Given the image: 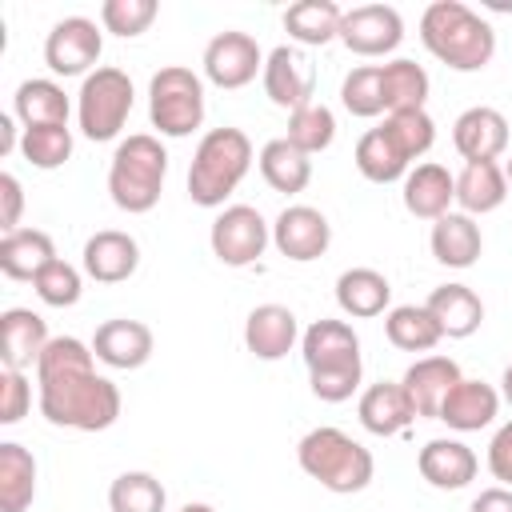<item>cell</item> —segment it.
Returning <instances> with one entry per match:
<instances>
[{
	"instance_id": "cell-1",
	"label": "cell",
	"mask_w": 512,
	"mask_h": 512,
	"mask_svg": "<svg viewBox=\"0 0 512 512\" xmlns=\"http://www.w3.org/2000/svg\"><path fill=\"white\" fill-rule=\"evenodd\" d=\"M40 412L56 428L72 432H104L120 416V388L96 372L92 344L76 336H52L36 364Z\"/></svg>"
},
{
	"instance_id": "cell-2",
	"label": "cell",
	"mask_w": 512,
	"mask_h": 512,
	"mask_svg": "<svg viewBox=\"0 0 512 512\" xmlns=\"http://www.w3.org/2000/svg\"><path fill=\"white\" fill-rule=\"evenodd\" d=\"M420 40L452 72H480L496 56L492 24L464 0H432L420 16Z\"/></svg>"
},
{
	"instance_id": "cell-3",
	"label": "cell",
	"mask_w": 512,
	"mask_h": 512,
	"mask_svg": "<svg viewBox=\"0 0 512 512\" xmlns=\"http://www.w3.org/2000/svg\"><path fill=\"white\" fill-rule=\"evenodd\" d=\"M252 168V140L240 128H212L200 136L188 164V196L200 208H220Z\"/></svg>"
},
{
	"instance_id": "cell-4",
	"label": "cell",
	"mask_w": 512,
	"mask_h": 512,
	"mask_svg": "<svg viewBox=\"0 0 512 512\" xmlns=\"http://www.w3.org/2000/svg\"><path fill=\"white\" fill-rule=\"evenodd\" d=\"M296 460H300L304 476H312L320 488H328L336 496L364 492L372 472H376L372 452L360 440H352L348 432L332 428V424L304 432L300 444H296Z\"/></svg>"
},
{
	"instance_id": "cell-5",
	"label": "cell",
	"mask_w": 512,
	"mask_h": 512,
	"mask_svg": "<svg viewBox=\"0 0 512 512\" xmlns=\"http://www.w3.org/2000/svg\"><path fill=\"white\" fill-rule=\"evenodd\" d=\"M164 176H168V152L156 136L136 132L128 140L116 144L112 164H108V196L120 212L128 216H144L156 208L160 192H164Z\"/></svg>"
},
{
	"instance_id": "cell-6",
	"label": "cell",
	"mask_w": 512,
	"mask_h": 512,
	"mask_svg": "<svg viewBox=\"0 0 512 512\" xmlns=\"http://www.w3.org/2000/svg\"><path fill=\"white\" fill-rule=\"evenodd\" d=\"M148 120L160 136H192L204 124V80L184 64H164L148 80Z\"/></svg>"
},
{
	"instance_id": "cell-7",
	"label": "cell",
	"mask_w": 512,
	"mask_h": 512,
	"mask_svg": "<svg viewBox=\"0 0 512 512\" xmlns=\"http://www.w3.org/2000/svg\"><path fill=\"white\" fill-rule=\"evenodd\" d=\"M132 100H136V92H132L128 72H120V68H112V64L88 72L84 84H80V92H76V120H80V132H84L88 140H96V144H100V140H116L120 128H124L128 116H132Z\"/></svg>"
},
{
	"instance_id": "cell-8",
	"label": "cell",
	"mask_w": 512,
	"mask_h": 512,
	"mask_svg": "<svg viewBox=\"0 0 512 512\" xmlns=\"http://www.w3.org/2000/svg\"><path fill=\"white\" fill-rule=\"evenodd\" d=\"M272 240V224L252 208V204H228L212 228H208V244H212V256L228 268H248L264 256Z\"/></svg>"
},
{
	"instance_id": "cell-9",
	"label": "cell",
	"mask_w": 512,
	"mask_h": 512,
	"mask_svg": "<svg viewBox=\"0 0 512 512\" xmlns=\"http://www.w3.org/2000/svg\"><path fill=\"white\" fill-rule=\"evenodd\" d=\"M204 80L224 88V92H236L244 84H252L260 72H264V52L256 44V36L240 32V28H228V32H216L208 44H204Z\"/></svg>"
},
{
	"instance_id": "cell-10",
	"label": "cell",
	"mask_w": 512,
	"mask_h": 512,
	"mask_svg": "<svg viewBox=\"0 0 512 512\" xmlns=\"http://www.w3.org/2000/svg\"><path fill=\"white\" fill-rule=\"evenodd\" d=\"M104 52V32L88 16H64L44 36V64L56 76H88L96 72V60Z\"/></svg>"
},
{
	"instance_id": "cell-11",
	"label": "cell",
	"mask_w": 512,
	"mask_h": 512,
	"mask_svg": "<svg viewBox=\"0 0 512 512\" xmlns=\"http://www.w3.org/2000/svg\"><path fill=\"white\" fill-rule=\"evenodd\" d=\"M260 84H264V96H268L276 108L296 112V108L312 104L316 68H312V60H308L304 48H296V44H276V48L264 56Z\"/></svg>"
},
{
	"instance_id": "cell-12",
	"label": "cell",
	"mask_w": 512,
	"mask_h": 512,
	"mask_svg": "<svg viewBox=\"0 0 512 512\" xmlns=\"http://www.w3.org/2000/svg\"><path fill=\"white\" fill-rule=\"evenodd\" d=\"M404 40V20L392 4H356L340 20V44L356 56H388Z\"/></svg>"
},
{
	"instance_id": "cell-13",
	"label": "cell",
	"mask_w": 512,
	"mask_h": 512,
	"mask_svg": "<svg viewBox=\"0 0 512 512\" xmlns=\"http://www.w3.org/2000/svg\"><path fill=\"white\" fill-rule=\"evenodd\" d=\"M272 244L280 256L296 260V264H308V260H320L332 244V224L320 208L312 204H288L276 224H272Z\"/></svg>"
},
{
	"instance_id": "cell-14",
	"label": "cell",
	"mask_w": 512,
	"mask_h": 512,
	"mask_svg": "<svg viewBox=\"0 0 512 512\" xmlns=\"http://www.w3.org/2000/svg\"><path fill=\"white\" fill-rule=\"evenodd\" d=\"M152 348H156V340H152V328H148L144 320H124V316H116V320H104V324L96 328V336H92L96 360L108 364V368H120V372L144 368V364L152 360Z\"/></svg>"
},
{
	"instance_id": "cell-15",
	"label": "cell",
	"mask_w": 512,
	"mask_h": 512,
	"mask_svg": "<svg viewBox=\"0 0 512 512\" xmlns=\"http://www.w3.org/2000/svg\"><path fill=\"white\" fill-rule=\"evenodd\" d=\"M48 320L32 308H4L0 312V360L12 372H28L40 364V352L48 348Z\"/></svg>"
},
{
	"instance_id": "cell-16",
	"label": "cell",
	"mask_w": 512,
	"mask_h": 512,
	"mask_svg": "<svg viewBox=\"0 0 512 512\" xmlns=\"http://www.w3.org/2000/svg\"><path fill=\"white\" fill-rule=\"evenodd\" d=\"M300 352H304V364L308 372H324V368H348V364H360V336L348 320H332V316H320L304 328L300 336Z\"/></svg>"
},
{
	"instance_id": "cell-17",
	"label": "cell",
	"mask_w": 512,
	"mask_h": 512,
	"mask_svg": "<svg viewBox=\"0 0 512 512\" xmlns=\"http://www.w3.org/2000/svg\"><path fill=\"white\" fill-rule=\"evenodd\" d=\"M300 340V320L284 304H256L244 320V348L256 360H280L296 348Z\"/></svg>"
},
{
	"instance_id": "cell-18",
	"label": "cell",
	"mask_w": 512,
	"mask_h": 512,
	"mask_svg": "<svg viewBox=\"0 0 512 512\" xmlns=\"http://www.w3.org/2000/svg\"><path fill=\"white\" fill-rule=\"evenodd\" d=\"M416 468H420V476H424L432 488L456 492V488H468V484L476 480L480 460H476V452H472L464 440L440 436V440H428V444L416 452Z\"/></svg>"
},
{
	"instance_id": "cell-19",
	"label": "cell",
	"mask_w": 512,
	"mask_h": 512,
	"mask_svg": "<svg viewBox=\"0 0 512 512\" xmlns=\"http://www.w3.org/2000/svg\"><path fill=\"white\" fill-rule=\"evenodd\" d=\"M460 380H464V376H460V364H456L452 356H420L416 364H408V372H404L400 384H404V392H408L416 416L436 420L444 396H448Z\"/></svg>"
},
{
	"instance_id": "cell-20",
	"label": "cell",
	"mask_w": 512,
	"mask_h": 512,
	"mask_svg": "<svg viewBox=\"0 0 512 512\" xmlns=\"http://www.w3.org/2000/svg\"><path fill=\"white\" fill-rule=\"evenodd\" d=\"M452 144L464 160H496L504 148H508V120L504 112L488 108V104H476V108H464L452 124Z\"/></svg>"
},
{
	"instance_id": "cell-21",
	"label": "cell",
	"mask_w": 512,
	"mask_h": 512,
	"mask_svg": "<svg viewBox=\"0 0 512 512\" xmlns=\"http://www.w3.org/2000/svg\"><path fill=\"white\" fill-rule=\"evenodd\" d=\"M140 268V244L128 232L104 228L84 240V272L96 284H120Z\"/></svg>"
},
{
	"instance_id": "cell-22",
	"label": "cell",
	"mask_w": 512,
	"mask_h": 512,
	"mask_svg": "<svg viewBox=\"0 0 512 512\" xmlns=\"http://www.w3.org/2000/svg\"><path fill=\"white\" fill-rule=\"evenodd\" d=\"M452 204H456V176L444 164L428 160V164L408 168V176H404V208L412 216L436 224L440 216L452 212Z\"/></svg>"
},
{
	"instance_id": "cell-23",
	"label": "cell",
	"mask_w": 512,
	"mask_h": 512,
	"mask_svg": "<svg viewBox=\"0 0 512 512\" xmlns=\"http://www.w3.org/2000/svg\"><path fill=\"white\" fill-rule=\"evenodd\" d=\"M356 416H360V424H364L372 436H400V432L416 420V408H412L404 384L380 380V384H368V388L360 392Z\"/></svg>"
},
{
	"instance_id": "cell-24",
	"label": "cell",
	"mask_w": 512,
	"mask_h": 512,
	"mask_svg": "<svg viewBox=\"0 0 512 512\" xmlns=\"http://www.w3.org/2000/svg\"><path fill=\"white\" fill-rule=\"evenodd\" d=\"M496 412H500V392L492 388V384H484V380H460L448 396H444V404H440V424H448L452 432H480V428H488L492 420H496Z\"/></svg>"
},
{
	"instance_id": "cell-25",
	"label": "cell",
	"mask_w": 512,
	"mask_h": 512,
	"mask_svg": "<svg viewBox=\"0 0 512 512\" xmlns=\"http://www.w3.org/2000/svg\"><path fill=\"white\" fill-rule=\"evenodd\" d=\"M428 248L432 256L444 264V268H472L484 252V236H480V224L476 216L468 212H448L432 224V236H428Z\"/></svg>"
},
{
	"instance_id": "cell-26",
	"label": "cell",
	"mask_w": 512,
	"mask_h": 512,
	"mask_svg": "<svg viewBox=\"0 0 512 512\" xmlns=\"http://www.w3.org/2000/svg\"><path fill=\"white\" fill-rule=\"evenodd\" d=\"M508 200V176L496 160H464L460 176H456V204L468 216H484L496 212Z\"/></svg>"
},
{
	"instance_id": "cell-27",
	"label": "cell",
	"mask_w": 512,
	"mask_h": 512,
	"mask_svg": "<svg viewBox=\"0 0 512 512\" xmlns=\"http://www.w3.org/2000/svg\"><path fill=\"white\" fill-rule=\"evenodd\" d=\"M388 300H392V284L376 268H348L336 276V304L352 320H372L388 312Z\"/></svg>"
},
{
	"instance_id": "cell-28",
	"label": "cell",
	"mask_w": 512,
	"mask_h": 512,
	"mask_svg": "<svg viewBox=\"0 0 512 512\" xmlns=\"http://www.w3.org/2000/svg\"><path fill=\"white\" fill-rule=\"evenodd\" d=\"M424 308L436 316L440 332L452 336V340H464V336H472L484 324V300L468 284H440V288H432Z\"/></svg>"
},
{
	"instance_id": "cell-29",
	"label": "cell",
	"mask_w": 512,
	"mask_h": 512,
	"mask_svg": "<svg viewBox=\"0 0 512 512\" xmlns=\"http://www.w3.org/2000/svg\"><path fill=\"white\" fill-rule=\"evenodd\" d=\"M340 20L344 8L332 0H296L292 8H284V32L288 40H296V48H324L340 40Z\"/></svg>"
},
{
	"instance_id": "cell-30",
	"label": "cell",
	"mask_w": 512,
	"mask_h": 512,
	"mask_svg": "<svg viewBox=\"0 0 512 512\" xmlns=\"http://www.w3.org/2000/svg\"><path fill=\"white\" fill-rule=\"evenodd\" d=\"M68 112H72L68 92L56 80H44V76L24 80L12 96V116L24 124V132L28 128H48V124H68Z\"/></svg>"
},
{
	"instance_id": "cell-31",
	"label": "cell",
	"mask_w": 512,
	"mask_h": 512,
	"mask_svg": "<svg viewBox=\"0 0 512 512\" xmlns=\"http://www.w3.org/2000/svg\"><path fill=\"white\" fill-rule=\"evenodd\" d=\"M56 260V244L44 228H16L0 240V272L8 280H36L44 264Z\"/></svg>"
},
{
	"instance_id": "cell-32",
	"label": "cell",
	"mask_w": 512,
	"mask_h": 512,
	"mask_svg": "<svg viewBox=\"0 0 512 512\" xmlns=\"http://www.w3.org/2000/svg\"><path fill=\"white\" fill-rule=\"evenodd\" d=\"M256 160H260V176L268 180L272 192L296 196V192H304L308 180H312V156H304V152H300L296 144H288L284 136L268 140Z\"/></svg>"
},
{
	"instance_id": "cell-33",
	"label": "cell",
	"mask_w": 512,
	"mask_h": 512,
	"mask_svg": "<svg viewBox=\"0 0 512 512\" xmlns=\"http://www.w3.org/2000/svg\"><path fill=\"white\" fill-rule=\"evenodd\" d=\"M36 500V456L4 440L0 444V512H24Z\"/></svg>"
},
{
	"instance_id": "cell-34",
	"label": "cell",
	"mask_w": 512,
	"mask_h": 512,
	"mask_svg": "<svg viewBox=\"0 0 512 512\" xmlns=\"http://www.w3.org/2000/svg\"><path fill=\"white\" fill-rule=\"evenodd\" d=\"M384 336H388V344L400 348V352H432V348L444 340L436 316H432L424 304L388 308V316H384Z\"/></svg>"
},
{
	"instance_id": "cell-35",
	"label": "cell",
	"mask_w": 512,
	"mask_h": 512,
	"mask_svg": "<svg viewBox=\"0 0 512 512\" xmlns=\"http://www.w3.org/2000/svg\"><path fill=\"white\" fill-rule=\"evenodd\" d=\"M380 92H384L388 112H408V108H424V100L432 92V80L416 60L396 56V60L380 64Z\"/></svg>"
},
{
	"instance_id": "cell-36",
	"label": "cell",
	"mask_w": 512,
	"mask_h": 512,
	"mask_svg": "<svg viewBox=\"0 0 512 512\" xmlns=\"http://www.w3.org/2000/svg\"><path fill=\"white\" fill-rule=\"evenodd\" d=\"M356 168L364 180L372 184H392V180H404L408 176V160L400 156V148L388 140L384 128H368L360 140H356Z\"/></svg>"
},
{
	"instance_id": "cell-37",
	"label": "cell",
	"mask_w": 512,
	"mask_h": 512,
	"mask_svg": "<svg viewBox=\"0 0 512 512\" xmlns=\"http://www.w3.org/2000/svg\"><path fill=\"white\" fill-rule=\"evenodd\" d=\"M288 144H296L304 156H316L324 148H332L336 140V116L328 104H304L296 112H288V132H284Z\"/></svg>"
},
{
	"instance_id": "cell-38",
	"label": "cell",
	"mask_w": 512,
	"mask_h": 512,
	"mask_svg": "<svg viewBox=\"0 0 512 512\" xmlns=\"http://www.w3.org/2000/svg\"><path fill=\"white\" fill-rule=\"evenodd\" d=\"M168 492L152 472H120L108 488L112 512H164Z\"/></svg>"
},
{
	"instance_id": "cell-39",
	"label": "cell",
	"mask_w": 512,
	"mask_h": 512,
	"mask_svg": "<svg viewBox=\"0 0 512 512\" xmlns=\"http://www.w3.org/2000/svg\"><path fill=\"white\" fill-rule=\"evenodd\" d=\"M384 132H388V140L400 148V156L412 164V160H420L432 144H436V124H432V116H428V108H408V112H388L384 116V124H380Z\"/></svg>"
},
{
	"instance_id": "cell-40",
	"label": "cell",
	"mask_w": 512,
	"mask_h": 512,
	"mask_svg": "<svg viewBox=\"0 0 512 512\" xmlns=\"http://www.w3.org/2000/svg\"><path fill=\"white\" fill-rule=\"evenodd\" d=\"M340 104H344V112H352V116H360V120H372V116L388 112V108H384V92H380V64H360V68H352V72L340 80Z\"/></svg>"
},
{
	"instance_id": "cell-41",
	"label": "cell",
	"mask_w": 512,
	"mask_h": 512,
	"mask_svg": "<svg viewBox=\"0 0 512 512\" xmlns=\"http://www.w3.org/2000/svg\"><path fill=\"white\" fill-rule=\"evenodd\" d=\"M20 152L32 168H60L72 160V128L68 124H48V128H28L20 136Z\"/></svg>"
},
{
	"instance_id": "cell-42",
	"label": "cell",
	"mask_w": 512,
	"mask_h": 512,
	"mask_svg": "<svg viewBox=\"0 0 512 512\" xmlns=\"http://www.w3.org/2000/svg\"><path fill=\"white\" fill-rule=\"evenodd\" d=\"M32 288H36V296L48 308H72L80 300V292H84V280H80V268H72L68 260L56 256L52 264L40 268V276L32 280Z\"/></svg>"
},
{
	"instance_id": "cell-43",
	"label": "cell",
	"mask_w": 512,
	"mask_h": 512,
	"mask_svg": "<svg viewBox=\"0 0 512 512\" xmlns=\"http://www.w3.org/2000/svg\"><path fill=\"white\" fill-rule=\"evenodd\" d=\"M156 12H160L156 0H104L100 4V24H104V32L128 40V36L148 32L152 20H156Z\"/></svg>"
},
{
	"instance_id": "cell-44",
	"label": "cell",
	"mask_w": 512,
	"mask_h": 512,
	"mask_svg": "<svg viewBox=\"0 0 512 512\" xmlns=\"http://www.w3.org/2000/svg\"><path fill=\"white\" fill-rule=\"evenodd\" d=\"M364 364H348V368H324V372H308V388L316 400L324 404H340L360 388Z\"/></svg>"
},
{
	"instance_id": "cell-45",
	"label": "cell",
	"mask_w": 512,
	"mask_h": 512,
	"mask_svg": "<svg viewBox=\"0 0 512 512\" xmlns=\"http://www.w3.org/2000/svg\"><path fill=\"white\" fill-rule=\"evenodd\" d=\"M32 408V384L24 372H0V424H20Z\"/></svg>"
},
{
	"instance_id": "cell-46",
	"label": "cell",
	"mask_w": 512,
	"mask_h": 512,
	"mask_svg": "<svg viewBox=\"0 0 512 512\" xmlns=\"http://www.w3.org/2000/svg\"><path fill=\"white\" fill-rule=\"evenodd\" d=\"M488 472H492L504 488H512V420L500 424L496 436L488 440Z\"/></svg>"
},
{
	"instance_id": "cell-47",
	"label": "cell",
	"mask_w": 512,
	"mask_h": 512,
	"mask_svg": "<svg viewBox=\"0 0 512 512\" xmlns=\"http://www.w3.org/2000/svg\"><path fill=\"white\" fill-rule=\"evenodd\" d=\"M0 196H4V216H0V224H4V236H8V232L20 228V212H24V188H20V180H16L12 172L0 176Z\"/></svg>"
},
{
	"instance_id": "cell-48",
	"label": "cell",
	"mask_w": 512,
	"mask_h": 512,
	"mask_svg": "<svg viewBox=\"0 0 512 512\" xmlns=\"http://www.w3.org/2000/svg\"><path fill=\"white\" fill-rule=\"evenodd\" d=\"M468 512H512V488H484L476 500H472V508Z\"/></svg>"
},
{
	"instance_id": "cell-49",
	"label": "cell",
	"mask_w": 512,
	"mask_h": 512,
	"mask_svg": "<svg viewBox=\"0 0 512 512\" xmlns=\"http://www.w3.org/2000/svg\"><path fill=\"white\" fill-rule=\"evenodd\" d=\"M16 148V116H0V156Z\"/></svg>"
},
{
	"instance_id": "cell-50",
	"label": "cell",
	"mask_w": 512,
	"mask_h": 512,
	"mask_svg": "<svg viewBox=\"0 0 512 512\" xmlns=\"http://www.w3.org/2000/svg\"><path fill=\"white\" fill-rule=\"evenodd\" d=\"M500 400H508L512 404V364L504 368V376H500Z\"/></svg>"
},
{
	"instance_id": "cell-51",
	"label": "cell",
	"mask_w": 512,
	"mask_h": 512,
	"mask_svg": "<svg viewBox=\"0 0 512 512\" xmlns=\"http://www.w3.org/2000/svg\"><path fill=\"white\" fill-rule=\"evenodd\" d=\"M180 512H216V508H212V504H184Z\"/></svg>"
},
{
	"instance_id": "cell-52",
	"label": "cell",
	"mask_w": 512,
	"mask_h": 512,
	"mask_svg": "<svg viewBox=\"0 0 512 512\" xmlns=\"http://www.w3.org/2000/svg\"><path fill=\"white\" fill-rule=\"evenodd\" d=\"M504 176H508V196H512V156H508V164H504Z\"/></svg>"
}]
</instances>
